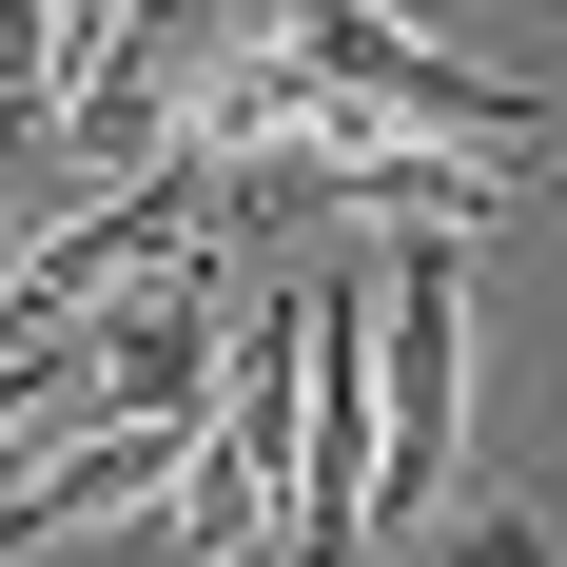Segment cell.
I'll list each match as a JSON object with an SVG mask.
<instances>
[{
	"label": "cell",
	"mask_w": 567,
	"mask_h": 567,
	"mask_svg": "<svg viewBox=\"0 0 567 567\" xmlns=\"http://www.w3.org/2000/svg\"><path fill=\"white\" fill-rule=\"evenodd\" d=\"M470 489V235H392L372 255V548L451 528Z\"/></svg>",
	"instance_id": "obj_1"
},
{
	"label": "cell",
	"mask_w": 567,
	"mask_h": 567,
	"mask_svg": "<svg viewBox=\"0 0 567 567\" xmlns=\"http://www.w3.org/2000/svg\"><path fill=\"white\" fill-rule=\"evenodd\" d=\"M275 548H372V275H333L313 255V293H293V509Z\"/></svg>",
	"instance_id": "obj_2"
},
{
	"label": "cell",
	"mask_w": 567,
	"mask_h": 567,
	"mask_svg": "<svg viewBox=\"0 0 567 567\" xmlns=\"http://www.w3.org/2000/svg\"><path fill=\"white\" fill-rule=\"evenodd\" d=\"M275 20L313 40V79H352V99H372V117H411V137H489V157H528V137H548V79L411 40L392 0H275Z\"/></svg>",
	"instance_id": "obj_3"
},
{
	"label": "cell",
	"mask_w": 567,
	"mask_h": 567,
	"mask_svg": "<svg viewBox=\"0 0 567 567\" xmlns=\"http://www.w3.org/2000/svg\"><path fill=\"white\" fill-rule=\"evenodd\" d=\"M176 411H137V392H99V411H59V451L40 470H0V548H79V528H117L137 489H176Z\"/></svg>",
	"instance_id": "obj_4"
}]
</instances>
